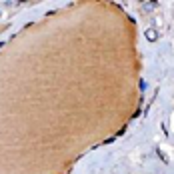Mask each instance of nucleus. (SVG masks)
Masks as SVG:
<instances>
[{"label": "nucleus", "mask_w": 174, "mask_h": 174, "mask_svg": "<svg viewBox=\"0 0 174 174\" xmlns=\"http://www.w3.org/2000/svg\"><path fill=\"white\" fill-rule=\"evenodd\" d=\"M142 6H144V8H154V6H156V2H144Z\"/></svg>", "instance_id": "2"}, {"label": "nucleus", "mask_w": 174, "mask_h": 174, "mask_svg": "<svg viewBox=\"0 0 174 174\" xmlns=\"http://www.w3.org/2000/svg\"><path fill=\"white\" fill-rule=\"evenodd\" d=\"M146 38H148L150 42H154V40H156V32H154L152 28H150V30H146Z\"/></svg>", "instance_id": "1"}]
</instances>
